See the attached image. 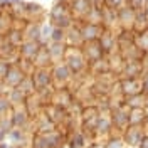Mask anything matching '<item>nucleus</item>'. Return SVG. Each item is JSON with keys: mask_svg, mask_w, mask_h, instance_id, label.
Returning a JSON list of instances; mask_svg holds the SVG:
<instances>
[{"mask_svg": "<svg viewBox=\"0 0 148 148\" xmlns=\"http://www.w3.org/2000/svg\"><path fill=\"white\" fill-rule=\"evenodd\" d=\"M3 39L9 42L10 46H14L15 49L18 51V47H20V44L24 42V34H22V27H17V25H12V27L5 32V36H3Z\"/></svg>", "mask_w": 148, "mask_h": 148, "instance_id": "20", "label": "nucleus"}, {"mask_svg": "<svg viewBox=\"0 0 148 148\" xmlns=\"http://www.w3.org/2000/svg\"><path fill=\"white\" fill-rule=\"evenodd\" d=\"M89 141H92L86 133L79 130H74V131H69L67 133V140H66V145L69 148H86L89 145Z\"/></svg>", "mask_w": 148, "mask_h": 148, "instance_id": "13", "label": "nucleus"}, {"mask_svg": "<svg viewBox=\"0 0 148 148\" xmlns=\"http://www.w3.org/2000/svg\"><path fill=\"white\" fill-rule=\"evenodd\" d=\"M74 76H79V74H86L88 73V62L83 56V51L77 49V47H67L64 56V61H62Z\"/></svg>", "mask_w": 148, "mask_h": 148, "instance_id": "1", "label": "nucleus"}, {"mask_svg": "<svg viewBox=\"0 0 148 148\" xmlns=\"http://www.w3.org/2000/svg\"><path fill=\"white\" fill-rule=\"evenodd\" d=\"M25 76H27V74L20 69L18 64H10L9 71H7V74H5V77H3L2 83L5 84L7 89H14V88H17L18 84L22 83V79H24Z\"/></svg>", "mask_w": 148, "mask_h": 148, "instance_id": "8", "label": "nucleus"}, {"mask_svg": "<svg viewBox=\"0 0 148 148\" xmlns=\"http://www.w3.org/2000/svg\"><path fill=\"white\" fill-rule=\"evenodd\" d=\"M125 106L128 110H136V108H145V103H147V94L143 92H138V94H133V96H128L123 99Z\"/></svg>", "mask_w": 148, "mask_h": 148, "instance_id": "22", "label": "nucleus"}, {"mask_svg": "<svg viewBox=\"0 0 148 148\" xmlns=\"http://www.w3.org/2000/svg\"><path fill=\"white\" fill-rule=\"evenodd\" d=\"M12 110H14V108H12V104L9 103L7 96L2 94V96H0V118H3V116H10Z\"/></svg>", "mask_w": 148, "mask_h": 148, "instance_id": "28", "label": "nucleus"}, {"mask_svg": "<svg viewBox=\"0 0 148 148\" xmlns=\"http://www.w3.org/2000/svg\"><path fill=\"white\" fill-rule=\"evenodd\" d=\"M39 49H40V44H39V42L24 40V42L20 44V47H18V56H20V59H24V61L34 62V57H36V54L39 52Z\"/></svg>", "mask_w": 148, "mask_h": 148, "instance_id": "17", "label": "nucleus"}, {"mask_svg": "<svg viewBox=\"0 0 148 148\" xmlns=\"http://www.w3.org/2000/svg\"><path fill=\"white\" fill-rule=\"evenodd\" d=\"M147 133H148V130L145 126H128L121 133V138H123L125 147L138 148V145L141 143V140H143V136Z\"/></svg>", "mask_w": 148, "mask_h": 148, "instance_id": "4", "label": "nucleus"}, {"mask_svg": "<svg viewBox=\"0 0 148 148\" xmlns=\"http://www.w3.org/2000/svg\"><path fill=\"white\" fill-rule=\"evenodd\" d=\"M47 51H49V56H51V62L57 64V62L64 61L67 46H66L64 42H49L47 44Z\"/></svg>", "mask_w": 148, "mask_h": 148, "instance_id": "18", "label": "nucleus"}, {"mask_svg": "<svg viewBox=\"0 0 148 148\" xmlns=\"http://www.w3.org/2000/svg\"><path fill=\"white\" fill-rule=\"evenodd\" d=\"M66 39V30L64 29L54 27L52 29V34H51V40L49 42H64Z\"/></svg>", "mask_w": 148, "mask_h": 148, "instance_id": "29", "label": "nucleus"}, {"mask_svg": "<svg viewBox=\"0 0 148 148\" xmlns=\"http://www.w3.org/2000/svg\"><path fill=\"white\" fill-rule=\"evenodd\" d=\"M10 67V62L7 59H3V57H0V81H3V77H5V74L9 71Z\"/></svg>", "mask_w": 148, "mask_h": 148, "instance_id": "31", "label": "nucleus"}, {"mask_svg": "<svg viewBox=\"0 0 148 148\" xmlns=\"http://www.w3.org/2000/svg\"><path fill=\"white\" fill-rule=\"evenodd\" d=\"M40 24L42 22H24V25H22L24 40L39 42V39H40Z\"/></svg>", "mask_w": 148, "mask_h": 148, "instance_id": "19", "label": "nucleus"}, {"mask_svg": "<svg viewBox=\"0 0 148 148\" xmlns=\"http://www.w3.org/2000/svg\"><path fill=\"white\" fill-rule=\"evenodd\" d=\"M34 66L36 67H51L52 66L51 56H49V51H47V46H40L39 52L34 57Z\"/></svg>", "mask_w": 148, "mask_h": 148, "instance_id": "24", "label": "nucleus"}, {"mask_svg": "<svg viewBox=\"0 0 148 148\" xmlns=\"http://www.w3.org/2000/svg\"><path fill=\"white\" fill-rule=\"evenodd\" d=\"M143 66L141 61H125L123 69H121L120 77H128V79H140L143 76Z\"/></svg>", "mask_w": 148, "mask_h": 148, "instance_id": "14", "label": "nucleus"}, {"mask_svg": "<svg viewBox=\"0 0 148 148\" xmlns=\"http://www.w3.org/2000/svg\"><path fill=\"white\" fill-rule=\"evenodd\" d=\"M0 96H2V94H0Z\"/></svg>", "mask_w": 148, "mask_h": 148, "instance_id": "36", "label": "nucleus"}, {"mask_svg": "<svg viewBox=\"0 0 148 148\" xmlns=\"http://www.w3.org/2000/svg\"><path fill=\"white\" fill-rule=\"evenodd\" d=\"M17 88L24 92L25 96H32V94H36V86H34V81H32L30 76H25V77L22 79V83L18 84Z\"/></svg>", "mask_w": 148, "mask_h": 148, "instance_id": "26", "label": "nucleus"}, {"mask_svg": "<svg viewBox=\"0 0 148 148\" xmlns=\"http://www.w3.org/2000/svg\"><path fill=\"white\" fill-rule=\"evenodd\" d=\"M32 126H34V133H42V135L57 130V126L49 120V116H47L44 111L40 114H37L36 118H32Z\"/></svg>", "mask_w": 148, "mask_h": 148, "instance_id": "15", "label": "nucleus"}, {"mask_svg": "<svg viewBox=\"0 0 148 148\" xmlns=\"http://www.w3.org/2000/svg\"><path fill=\"white\" fill-rule=\"evenodd\" d=\"M120 91L123 98H128L133 94L141 92V81L140 79H128V77H118Z\"/></svg>", "mask_w": 148, "mask_h": 148, "instance_id": "12", "label": "nucleus"}, {"mask_svg": "<svg viewBox=\"0 0 148 148\" xmlns=\"http://www.w3.org/2000/svg\"><path fill=\"white\" fill-rule=\"evenodd\" d=\"M133 44H135V46L138 47V49L141 51V52H143V54H147V52H148V30L135 34Z\"/></svg>", "mask_w": 148, "mask_h": 148, "instance_id": "25", "label": "nucleus"}, {"mask_svg": "<svg viewBox=\"0 0 148 148\" xmlns=\"http://www.w3.org/2000/svg\"><path fill=\"white\" fill-rule=\"evenodd\" d=\"M5 96H7L9 103L12 104V108H18V106H24V104H25V99L29 98V96H25V94H24V92L20 91L18 88L9 89Z\"/></svg>", "mask_w": 148, "mask_h": 148, "instance_id": "21", "label": "nucleus"}, {"mask_svg": "<svg viewBox=\"0 0 148 148\" xmlns=\"http://www.w3.org/2000/svg\"><path fill=\"white\" fill-rule=\"evenodd\" d=\"M128 108L125 106V103L116 106V108H111V123H113V133L121 135L125 130L128 128Z\"/></svg>", "mask_w": 148, "mask_h": 148, "instance_id": "3", "label": "nucleus"}, {"mask_svg": "<svg viewBox=\"0 0 148 148\" xmlns=\"http://www.w3.org/2000/svg\"><path fill=\"white\" fill-rule=\"evenodd\" d=\"M81 51H83V56H84V59H86V62H88V66L96 62V61H99V59H103V57H106L98 40H94V42H84Z\"/></svg>", "mask_w": 148, "mask_h": 148, "instance_id": "7", "label": "nucleus"}, {"mask_svg": "<svg viewBox=\"0 0 148 148\" xmlns=\"http://www.w3.org/2000/svg\"><path fill=\"white\" fill-rule=\"evenodd\" d=\"M106 148H125V143H123L121 135L111 133L110 136L106 138Z\"/></svg>", "mask_w": 148, "mask_h": 148, "instance_id": "27", "label": "nucleus"}, {"mask_svg": "<svg viewBox=\"0 0 148 148\" xmlns=\"http://www.w3.org/2000/svg\"><path fill=\"white\" fill-rule=\"evenodd\" d=\"M12 128H14V125H12V118H10V116L0 118V130H3L5 133H9Z\"/></svg>", "mask_w": 148, "mask_h": 148, "instance_id": "30", "label": "nucleus"}, {"mask_svg": "<svg viewBox=\"0 0 148 148\" xmlns=\"http://www.w3.org/2000/svg\"><path fill=\"white\" fill-rule=\"evenodd\" d=\"M5 140H7V133L3 130H0V143H5Z\"/></svg>", "mask_w": 148, "mask_h": 148, "instance_id": "34", "label": "nucleus"}, {"mask_svg": "<svg viewBox=\"0 0 148 148\" xmlns=\"http://www.w3.org/2000/svg\"><path fill=\"white\" fill-rule=\"evenodd\" d=\"M79 25V32L83 37L84 42H94V40H99L104 27L98 25V24H89V22H77Z\"/></svg>", "mask_w": 148, "mask_h": 148, "instance_id": "6", "label": "nucleus"}, {"mask_svg": "<svg viewBox=\"0 0 148 148\" xmlns=\"http://www.w3.org/2000/svg\"><path fill=\"white\" fill-rule=\"evenodd\" d=\"M145 108L128 111V125L130 126H145Z\"/></svg>", "mask_w": 148, "mask_h": 148, "instance_id": "23", "label": "nucleus"}, {"mask_svg": "<svg viewBox=\"0 0 148 148\" xmlns=\"http://www.w3.org/2000/svg\"><path fill=\"white\" fill-rule=\"evenodd\" d=\"M86 148H106V140H92V141H89V145Z\"/></svg>", "mask_w": 148, "mask_h": 148, "instance_id": "33", "label": "nucleus"}, {"mask_svg": "<svg viewBox=\"0 0 148 148\" xmlns=\"http://www.w3.org/2000/svg\"><path fill=\"white\" fill-rule=\"evenodd\" d=\"M98 42H99V46H101L104 56H110V54L118 52V44H116V32H114V30H108V29H104Z\"/></svg>", "mask_w": 148, "mask_h": 148, "instance_id": "11", "label": "nucleus"}, {"mask_svg": "<svg viewBox=\"0 0 148 148\" xmlns=\"http://www.w3.org/2000/svg\"><path fill=\"white\" fill-rule=\"evenodd\" d=\"M7 2H9V3L12 5V7H14V5H18V3H22L24 0H7Z\"/></svg>", "mask_w": 148, "mask_h": 148, "instance_id": "35", "label": "nucleus"}, {"mask_svg": "<svg viewBox=\"0 0 148 148\" xmlns=\"http://www.w3.org/2000/svg\"><path fill=\"white\" fill-rule=\"evenodd\" d=\"M30 133L24 128H12L7 133V140H9V145H17L22 148H29L30 145Z\"/></svg>", "mask_w": 148, "mask_h": 148, "instance_id": "10", "label": "nucleus"}, {"mask_svg": "<svg viewBox=\"0 0 148 148\" xmlns=\"http://www.w3.org/2000/svg\"><path fill=\"white\" fill-rule=\"evenodd\" d=\"M64 44L67 47H77V49H81V47H83L84 40H83V37H81V32H79V25H77V22H74L73 25L66 30Z\"/></svg>", "mask_w": 148, "mask_h": 148, "instance_id": "16", "label": "nucleus"}, {"mask_svg": "<svg viewBox=\"0 0 148 148\" xmlns=\"http://www.w3.org/2000/svg\"><path fill=\"white\" fill-rule=\"evenodd\" d=\"M140 81H141V92L148 96V71L143 73V76L140 77Z\"/></svg>", "mask_w": 148, "mask_h": 148, "instance_id": "32", "label": "nucleus"}, {"mask_svg": "<svg viewBox=\"0 0 148 148\" xmlns=\"http://www.w3.org/2000/svg\"><path fill=\"white\" fill-rule=\"evenodd\" d=\"M34 86H36V92L52 88V76H51V67H36L34 73L30 74Z\"/></svg>", "mask_w": 148, "mask_h": 148, "instance_id": "5", "label": "nucleus"}, {"mask_svg": "<svg viewBox=\"0 0 148 148\" xmlns=\"http://www.w3.org/2000/svg\"><path fill=\"white\" fill-rule=\"evenodd\" d=\"M51 76H52V88L54 89H64L71 88L74 74L64 62H57L51 66Z\"/></svg>", "mask_w": 148, "mask_h": 148, "instance_id": "2", "label": "nucleus"}, {"mask_svg": "<svg viewBox=\"0 0 148 148\" xmlns=\"http://www.w3.org/2000/svg\"><path fill=\"white\" fill-rule=\"evenodd\" d=\"M74 103V94L69 88H64V89H54L52 92V98H51V104L54 106H59L62 110H67L71 104Z\"/></svg>", "mask_w": 148, "mask_h": 148, "instance_id": "9", "label": "nucleus"}]
</instances>
